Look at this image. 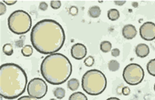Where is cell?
I'll use <instances>...</instances> for the list:
<instances>
[{
  "label": "cell",
  "mask_w": 155,
  "mask_h": 100,
  "mask_svg": "<svg viewBox=\"0 0 155 100\" xmlns=\"http://www.w3.org/2000/svg\"><path fill=\"white\" fill-rule=\"evenodd\" d=\"M30 37L34 47L44 54H51L58 51L65 39L64 32L61 25L50 19L37 22L32 29Z\"/></svg>",
  "instance_id": "cell-1"
},
{
  "label": "cell",
  "mask_w": 155,
  "mask_h": 100,
  "mask_svg": "<svg viewBox=\"0 0 155 100\" xmlns=\"http://www.w3.org/2000/svg\"><path fill=\"white\" fill-rule=\"evenodd\" d=\"M27 83L24 70L15 64H2L0 69V93L5 98L12 99L22 94Z\"/></svg>",
  "instance_id": "cell-2"
},
{
  "label": "cell",
  "mask_w": 155,
  "mask_h": 100,
  "mask_svg": "<svg viewBox=\"0 0 155 100\" xmlns=\"http://www.w3.org/2000/svg\"><path fill=\"white\" fill-rule=\"evenodd\" d=\"M41 72L44 79L53 85L61 84L67 80L71 74L72 67L68 59L60 53L51 54L43 60Z\"/></svg>",
  "instance_id": "cell-3"
},
{
  "label": "cell",
  "mask_w": 155,
  "mask_h": 100,
  "mask_svg": "<svg viewBox=\"0 0 155 100\" xmlns=\"http://www.w3.org/2000/svg\"><path fill=\"white\" fill-rule=\"evenodd\" d=\"M107 84L106 77L101 71L92 69L87 71L82 78L83 90L91 95H97L105 89Z\"/></svg>",
  "instance_id": "cell-4"
},
{
  "label": "cell",
  "mask_w": 155,
  "mask_h": 100,
  "mask_svg": "<svg viewBox=\"0 0 155 100\" xmlns=\"http://www.w3.org/2000/svg\"><path fill=\"white\" fill-rule=\"evenodd\" d=\"M32 24L30 15L26 11L18 10L12 12L8 19L9 29L13 33L17 34H21L28 32Z\"/></svg>",
  "instance_id": "cell-5"
},
{
  "label": "cell",
  "mask_w": 155,
  "mask_h": 100,
  "mask_svg": "<svg viewBox=\"0 0 155 100\" xmlns=\"http://www.w3.org/2000/svg\"><path fill=\"white\" fill-rule=\"evenodd\" d=\"M144 76V70L139 64L131 63L124 68L123 76L125 82L131 85H136L140 83Z\"/></svg>",
  "instance_id": "cell-6"
},
{
  "label": "cell",
  "mask_w": 155,
  "mask_h": 100,
  "mask_svg": "<svg viewBox=\"0 0 155 100\" xmlns=\"http://www.w3.org/2000/svg\"><path fill=\"white\" fill-rule=\"evenodd\" d=\"M27 90L29 96L35 98L40 99L44 97L48 90V86L42 79L35 78L28 83Z\"/></svg>",
  "instance_id": "cell-7"
},
{
  "label": "cell",
  "mask_w": 155,
  "mask_h": 100,
  "mask_svg": "<svg viewBox=\"0 0 155 100\" xmlns=\"http://www.w3.org/2000/svg\"><path fill=\"white\" fill-rule=\"evenodd\" d=\"M139 31L142 39L152 41L155 39V24L151 22H146L140 26Z\"/></svg>",
  "instance_id": "cell-8"
},
{
  "label": "cell",
  "mask_w": 155,
  "mask_h": 100,
  "mask_svg": "<svg viewBox=\"0 0 155 100\" xmlns=\"http://www.w3.org/2000/svg\"><path fill=\"white\" fill-rule=\"evenodd\" d=\"M87 53V48L85 46L80 43L74 45L71 49L72 56L77 60L82 59L86 56Z\"/></svg>",
  "instance_id": "cell-9"
},
{
  "label": "cell",
  "mask_w": 155,
  "mask_h": 100,
  "mask_svg": "<svg viewBox=\"0 0 155 100\" xmlns=\"http://www.w3.org/2000/svg\"><path fill=\"white\" fill-rule=\"evenodd\" d=\"M122 33L125 38L128 39H131L136 36L137 31L134 26L129 24L125 25L123 27Z\"/></svg>",
  "instance_id": "cell-10"
},
{
  "label": "cell",
  "mask_w": 155,
  "mask_h": 100,
  "mask_svg": "<svg viewBox=\"0 0 155 100\" xmlns=\"http://www.w3.org/2000/svg\"><path fill=\"white\" fill-rule=\"evenodd\" d=\"M135 53L138 57L143 58L147 56L150 52L148 46L144 43L138 45L135 48Z\"/></svg>",
  "instance_id": "cell-11"
},
{
  "label": "cell",
  "mask_w": 155,
  "mask_h": 100,
  "mask_svg": "<svg viewBox=\"0 0 155 100\" xmlns=\"http://www.w3.org/2000/svg\"><path fill=\"white\" fill-rule=\"evenodd\" d=\"M88 13L90 16L93 18L98 17L101 14L100 7L97 6L91 7L88 10Z\"/></svg>",
  "instance_id": "cell-12"
},
{
  "label": "cell",
  "mask_w": 155,
  "mask_h": 100,
  "mask_svg": "<svg viewBox=\"0 0 155 100\" xmlns=\"http://www.w3.org/2000/svg\"><path fill=\"white\" fill-rule=\"evenodd\" d=\"M67 86L71 90L74 91L78 89L79 86V83L77 79L73 78L68 81Z\"/></svg>",
  "instance_id": "cell-13"
},
{
  "label": "cell",
  "mask_w": 155,
  "mask_h": 100,
  "mask_svg": "<svg viewBox=\"0 0 155 100\" xmlns=\"http://www.w3.org/2000/svg\"><path fill=\"white\" fill-rule=\"evenodd\" d=\"M107 17L108 18L112 21L116 20L120 17L119 12L117 9H111L108 11Z\"/></svg>",
  "instance_id": "cell-14"
},
{
  "label": "cell",
  "mask_w": 155,
  "mask_h": 100,
  "mask_svg": "<svg viewBox=\"0 0 155 100\" xmlns=\"http://www.w3.org/2000/svg\"><path fill=\"white\" fill-rule=\"evenodd\" d=\"M69 100H87V98L84 93L78 92L72 93L70 96Z\"/></svg>",
  "instance_id": "cell-15"
},
{
  "label": "cell",
  "mask_w": 155,
  "mask_h": 100,
  "mask_svg": "<svg viewBox=\"0 0 155 100\" xmlns=\"http://www.w3.org/2000/svg\"><path fill=\"white\" fill-rule=\"evenodd\" d=\"M147 69L150 75L155 77V58L151 60L148 63Z\"/></svg>",
  "instance_id": "cell-16"
},
{
  "label": "cell",
  "mask_w": 155,
  "mask_h": 100,
  "mask_svg": "<svg viewBox=\"0 0 155 100\" xmlns=\"http://www.w3.org/2000/svg\"><path fill=\"white\" fill-rule=\"evenodd\" d=\"M100 49L104 52L107 53L110 52L112 48L111 43L108 41L102 42L100 45Z\"/></svg>",
  "instance_id": "cell-17"
},
{
  "label": "cell",
  "mask_w": 155,
  "mask_h": 100,
  "mask_svg": "<svg viewBox=\"0 0 155 100\" xmlns=\"http://www.w3.org/2000/svg\"><path fill=\"white\" fill-rule=\"evenodd\" d=\"M120 64L116 60H112L108 64L109 70L111 71H115L118 70L120 67Z\"/></svg>",
  "instance_id": "cell-18"
},
{
  "label": "cell",
  "mask_w": 155,
  "mask_h": 100,
  "mask_svg": "<svg viewBox=\"0 0 155 100\" xmlns=\"http://www.w3.org/2000/svg\"><path fill=\"white\" fill-rule=\"evenodd\" d=\"M65 90L60 87L57 88L54 91V96L58 99H61L63 98L65 96Z\"/></svg>",
  "instance_id": "cell-19"
},
{
  "label": "cell",
  "mask_w": 155,
  "mask_h": 100,
  "mask_svg": "<svg viewBox=\"0 0 155 100\" xmlns=\"http://www.w3.org/2000/svg\"><path fill=\"white\" fill-rule=\"evenodd\" d=\"M33 49L32 46L28 45H25L21 50V52L23 56L25 57H29L32 54Z\"/></svg>",
  "instance_id": "cell-20"
},
{
  "label": "cell",
  "mask_w": 155,
  "mask_h": 100,
  "mask_svg": "<svg viewBox=\"0 0 155 100\" xmlns=\"http://www.w3.org/2000/svg\"><path fill=\"white\" fill-rule=\"evenodd\" d=\"M2 51L7 55L10 56L13 53V47L12 44L7 43L4 45L2 48Z\"/></svg>",
  "instance_id": "cell-21"
},
{
  "label": "cell",
  "mask_w": 155,
  "mask_h": 100,
  "mask_svg": "<svg viewBox=\"0 0 155 100\" xmlns=\"http://www.w3.org/2000/svg\"><path fill=\"white\" fill-rule=\"evenodd\" d=\"M94 58L91 56L87 57L84 61V63L85 65L88 67L92 66L94 64Z\"/></svg>",
  "instance_id": "cell-22"
},
{
  "label": "cell",
  "mask_w": 155,
  "mask_h": 100,
  "mask_svg": "<svg viewBox=\"0 0 155 100\" xmlns=\"http://www.w3.org/2000/svg\"><path fill=\"white\" fill-rule=\"evenodd\" d=\"M50 5L52 8L55 9H58L61 6V2L59 0H52L51 2Z\"/></svg>",
  "instance_id": "cell-23"
},
{
  "label": "cell",
  "mask_w": 155,
  "mask_h": 100,
  "mask_svg": "<svg viewBox=\"0 0 155 100\" xmlns=\"http://www.w3.org/2000/svg\"><path fill=\"white\" fill-rule=\"evenodd\" d=\"M39 8L41 10L45 11L48 8V5L45 2H41L39 4Z\"/></svg>",
  "instance_id": "cell-24"
},
{
  "label": "cell",
  "mask_w": 155,
  "mask_h": 100,
  "mask_svg": "<svg viewBox=\"0 0 155 100\" xmlns=\"http://www.w3.org/2000/svg\"><path fill=\"white\" fill-rule=\"evenodd\" d=\"M122 93L124 95H128L130 93V90L129 88L127 86H125L122 89Z\"/></svg>",
  "instance_id": "cell-25"
},
{
  "label": "cell",
  "mask_w": 155,
  "mask_h": 100,
  "mask_svg": "<svg viewBox=\"0 0 155 100\" xmlns=\"http://www.w3.org/2000/svg\"><path fill=\"white\" fill-rule=\"evenodd\" d=\"M112 55L114 57H117L119 56L120 54V51L117 48L113 49L111 51Z\"/></svg>",
  "instance_id": "cell-26"
},
{
  "label": "cell",
  "mask_w": 155,
  "mask_h": 100,
  "mask_svg": "<svg viewBox=\"0 0 155 100\" xmlns=\"http://www.w3.org/2000/svg\"><path fill=\"white\" fill-rule=\"evenodd\" d=\"M6 11V7L5 5L2 2H0V15L5 13Z\"/></svg>",
  "instance_id": "cell-27"
},
{
  "label": "cell",
  "mask_w": 155,
  "mask_h": 100,
  "mask_svg": "<svg viewBox=\"0 0 155 100\" xmlns=\"http://www.w3.org/2000/svg\"><path fill=\"white\" fill-rule=\"evenodd\" d=\"M17 100H37L35 98L30 96H24L18 98Z\"/></svg>",
  "instance_id": "cell-28"
},
{
  "label": "cell",
  "mask_w": 155,
  "mask_h": 100,
  "mask_svg": "<svg viewBox=\"0 0 155 100\" xmlns=\"http://www.w3.org/2000/svg\"><path fill=\"white\" fill-rule=\"evenodd\" d=\"M70 12L72 15L74 16L77 14L78 9L76 7L73 6L70 8Z\"/></svg>",
  "instance_id": "cell-29"
},
{
  "label": "cell",
  "mask_w": 155,
  "mask_h": 100,
  "mask_svg": "<svg viewBox=\"0 0 155 100\" xmlns=\"http://www.w3.org/2000/svg\"><path fill=\"white\" fill-rule=\"evenodd\" d=\"M3 2L8 5H12L15 4L17 2V0H3Z\"/></svg>",
  "instance_id": "cell-30"
},
{
  "label": "cell",
  "mask_w": 155,
  "mask_h": 100,
  "mask_svg": "<svg viewBox=\"0 0 155 100\" xmlns=\"http://www.w3.org/2000/svg\"><path fill=\"white\" fill-rule=\"evenodd\" d=\"M114 2L115 4L119 6H122L126 2V1H115Z\"/></svg>",
  "instance_id": "cell-31"
},
{
  "label": "cell",
  "mask_w": 155,
  "mask_h": 100,
  "mask_svg": "<svg viewBox=\"0 0 155 100\" xmlns=\"http://www.w3.org/2000/svg\"><path fill=\"white\" fill-rule=\"evenodd\" d=\"M106 100H120L119 98L116 97H112L108 98Z\"/></svg>",
  "instance_id": "cell-32"
},
{
  "label": "cell",
  "mask_w": 155,
  "mask_h": 100,
  "mask_svg": "<svg viewBox=\"0 0 155 100\" xmlns=\"http://www.w3.org/2000/svg\"><path fill=\"white\" fill-rule=\"evenodd\" d=\"M50 100H57L54 98H52Z\"/></svg>",
  "instance_id": "cell-33"
},
{
  "label": "cell",
  "mask_w": 155,
  "mask_h": 100,
  "mask_svg": "<svg viewBox=\"0 0 155 100\" xmlns=\"http://www.w3.org/2000/svg\"><path fill=\"white\" fill-rule=\"evenodd\" d=\"M154 90L155 91V83L154 85Z\"/></svg>",
  "instance_id": "cell-34"
}]
</instances>
